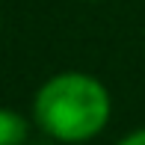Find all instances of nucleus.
<instances>
[{"mask_svg":"<svg viewBox=\"0 0 145 145\" xmlns=\"http://www.w3.org/2000/svg\"><path fill=\"white\" fill-rule=\"evenodd\" d=\"M116 145H145V124L136 127V130H130V133H124Z\"/></svg>","mask_w":145,"mask_h":145,"instance_id":"3","label":"nucleus"},{"mask_svg":"<svg viewBox=\"0 0 145 145\" xmlns=\"http://www.w3.org/2000/svg\"><path fill=\"white\" fill-rule=\"evenodd\" d=\"M89 3H95V0H89Z\"/></svg>","mask_w":145,"mask_h":145,"instance_id":"4","label":"nucleus"},{"mask_svg":"<svg viewBox=\"0 0 145 145\" xmlns=\"http://www.w3.org/2000/svg\"><path fill=\"white\" fill-rule=\"evenodd\" d=\"M30 118L48 139L83 145L107 130L113 118V95L107 83L89 71H56L36 89Z\"/></svg>","mask_w":145,"mask_h":145,"instance_id":"1","label":"nucleus"},{"mask_svg":"<svg viewBox=\"0 0 145 145\" xmlns=\"http://www.w3.org/2000/svg\"><path fill=\"white\" fill-rule=\"evenodd\" d=\"M33 118L21 116L12 107H0V145H27Z\"/></svg>","mask_w":145,"mask_h":145,"instance_id":"2","label":"nucleus"}]
</instances>
